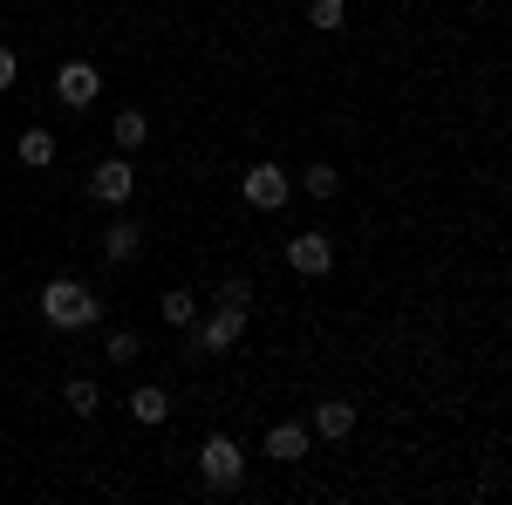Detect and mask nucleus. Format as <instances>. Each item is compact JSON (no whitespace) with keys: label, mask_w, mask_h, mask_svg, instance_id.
I'll list each match as a JSON object with an SVG mask.
<instances>
[{"label":"nucleus","mask_w":512,"mask_h":505,"mask_svg":"<svg viewBox=\"0 0 512 505\" xmlns=\"http://www.w3.org/2000/svg\"><path fill=\"white\" fill-rule=\"evenodd\" d=\"M137 246H144V226H130V219H117V226H110V233H103V253H110V260H137Z\"/></svg>","instance_id":"nucleus-12"},{"label":"nucleus","mask_w":512,"mask_h":505,"mask_svg":"<svg viewBox=\"0 0 512 505\" xmlns=\"http://www.w3.org/2000/svg\"><path fill=\"white\" fill-rule=\"evenodd\" d=\"M349 21V0H308V28H321V35H335Z\"/></svg>","instance_id":"nucleus-14"},{"label":"nucleus","mask_w":512,"mask_h":505,"mask_svg":"<svg viewBox=\"0 0 512 505\" xmlns=\"http://www.w3.org/2000/svg\"><path fill=\"white\" fill-rule=\"evenodd\" d=\"M55 96H62L69 110H89V103L103 96V76H96L89 62H62V69H55Z\"/></svg>","instance_id":"nucleus-5"},{"label":"nucleus","mask_w":512,"mask_h":505,"mask_svg":"<svg viewBox=\"0 0 512 505\" xmlns=\"http://www.w3.org/2000/svg\"><path fill=\"white\" fill-rule=\"evenodd\" d=\"M287 267L308 273V280H321V273L335 267V246H328V233H294V239H287Z\"/></svg>","instance_id":"nucleus-6"},{"label":"nucleus","mask_w":512,"mask_h":505,"mask_svg":"<svg viewBox=\"0 0 512 505\" xmlns=\"http://www.w3.org/2000/svg\"><path fill=\"white\" fill-rule=\"evenodd\" d=\"M335 192H342L335 164H308V198H335Z\"/></svg>","instance_id":"nucleus-17"},{"label":"nucleus","mask_w":512,"mask_h":505,"mask_svg":"<svg viewBox=\"0 0 512 505\" xmlns=\"http://www.w3.org/2000/svg\"><path fill=\"white\" fill-rule=\"evenodd\" d=\"M14 151H21V164H28V171H41V164H55V130H21V144H14Z\"/></svg>","instance_id":"nucleus-10"},{"label":"nucleus","mask_w":512,"mask_h":505,"mask_svg":"<svg viewBox=\"0 0 512 505\" xmlns=\"http://www.w3.org/2000/svg\"><path fill=\"white\" fill-rule=\"evenodd\" d=\"M41 314H48V328H89L103 308H96V294L82 280H48L41 287Z\"/></svg>","instance_id":"nucleus-1"},{"label":"nucleus","mask_w":512,"mask_h":505,"mask_svg":"<svg viewBox=\"0 0 512 505\" xmlns=\"http://www.w3.org/2000/svg\"><path fill=\"white\" fill-rule=\"evenodd\" d=\"M89 192L103 198V205H123V198L137 192V171H130V157H103V164H96V178H89Z\"/></svg>","instance_id":"nucleus-7"},{"label":"nucleus","mask_w":512,"mask_h":505,"mask_svg":"<svg viewBox=\"0 0 512 505\" xmlns=\"http://www.w3.org/2000/svg\"><path fill=\"white\" fill-rule=\"evenodd\" d=\"M110 137H117V151H144V137H151V123H144V110H123L117 123H110Z\"/></svg>","instance_id":"nucleus-13"},{"label":"nucleus","mask_w":512,"mask_h":505,"mask_svg":"<svg viewBox=\"0 0 512 505\" xmlns=\"http://www.w3.org/2000/svg\"><path fill=\"white\" fill-rule=\"evenodd\" d=\"M96 403H103V389L89 383V376H76V383H69V410H76V417H96Z\"/></svg>","instance_id":"nucleus-16"},{"label":"nucleus","mask_w":512,"mask_h":505,"mask_svg":"<svg viewBox=\"0 0 512 505\" xmlns=\"http://www.w3.org/2000/svg\"><path fill=\"white\" fill-rule=\"evenodd\" d=\"M267 458H274V465H301V458H308V430L301 424H274L267 430Z\"/></svg>","instance_id":"nucleus-8"},{"label":"nucleus","mask_w":512,"mask_h":505,"mask_svg":"<svg viewBox=\"0 0 512 505\" xmlns=\"http://www.w3.org/2000/svg\"><path fill=\"white\" fill-rule=\"evenodd\" d=\"M239 192H246V205H260V212H280V205H287V192H294V185H287V171H280V164H253V171H246V185H239Z\"/></svg>","instance_id":"nucleus-4"},{"label":"nucleus","mask_w":512,"mask_h":505,"mask_svg":"<svg viewBox=\"0 0 512 505\" xmlns=\"http://www.w3.org/2000/svg\"><path fill=\"white\" fill-rule=\"evenodd\" d=\"M315 430H321V437H349V430H355V403L328 396V403L315 410Z\"/></svg>","instance_id":"nucleus-11"},{"label":"nucleus","mask_w":512,"mask_h":505,"mask_svg":"<svg viewBox=\"0 0 512 505\" xmlns=\"http://www.w3.org/2000/svg\"><path fill=\"white\" fill-rule=\"evenodd\" d=\"M239 471H246V451H239L233 437H205V451H198V478H205V492H233Z\"/></svg>","instance_id":"nucleus-2"},{"label":"nucleus","mask_w":512,"mask_h":505,"mask_svg":"<svg viewBox=\"0 0 512 505\" xmlns=\"http://www.w3.org/2000/svg\"><path fill=\"white\" fill-rule=\"evenodd\" d=\"M130 417H137V424H164V417H171V396H164L158 383H137L130 389Z\"/></svg>","instance_id":"nucleus-9"},{"label":"nucleus","mask_w":512,"mask_h":505,"mask_svg":"<svg viewBox=\"0 0 512 505\" xmlns=\"http://www.w3.org/2000/svg\"><path fill=\"white\" fill-rule=\"evenodd\" d=\"M103 355H110V362H123V369H130V362H137V335H130V328H117V335H110V342H103Z\"/></svg>","instance_id":"nucleus-18"},{"label":"nucleus","mask_w":512,"mask_h":505,"mask_svg":"<svg viewBox=\"0 0 512 505\" xmlns=\"http://www.w3.org/2000/svg\"><path fill=\"white\" fill-rule=\"evenodd\" d=\"M239 335H246V308H233V301H219V314L198 328V342L192 349H205V355H233L239 349Z\"/></svg>","instance_id":"nucleus-3"},{"label":"nucleus","mask_w":512,"mask_h":505,"mask_svg":"<svg viewBox=\"0 0 512 505\" xmlns=\"http://www.w3.org/2000/svg\"><path fill=\"white\" fill-rule=\"evenodd\" d=\"M219 301H233V308H253V280H246V273H233V280L219 287Z\"/></svg>","instance_id":"nucleus-19"},{"label":"nucleus","mask_w":512,"mask_h":505,"mask_svg":"<svg viewBox=\"0 0 512 505\" xmlns=\"http://www.w3.org/2000/svg\"><path fill=\"white\" fill-rule=\"evenodd\" d=\"M164 321H171V328H192V321H198V301L185 294V287H171V294H164Z\"/></svg>","instance_id":"nucleus-15"},{"label":"nucleus","mask_w":512,"mask_h":505,"mask_svg":"<svg viewBox=\"0 0 512 505\" xmlns=\"http://www.w3.org/2000/svg\"><path fill=\"white\" fill-rule=\"evenodd\" d=\"M14 76H21V62H14V48H0V89H14Z\"/></svg>","instance_id":"nucleus-20"}]
</instances>
